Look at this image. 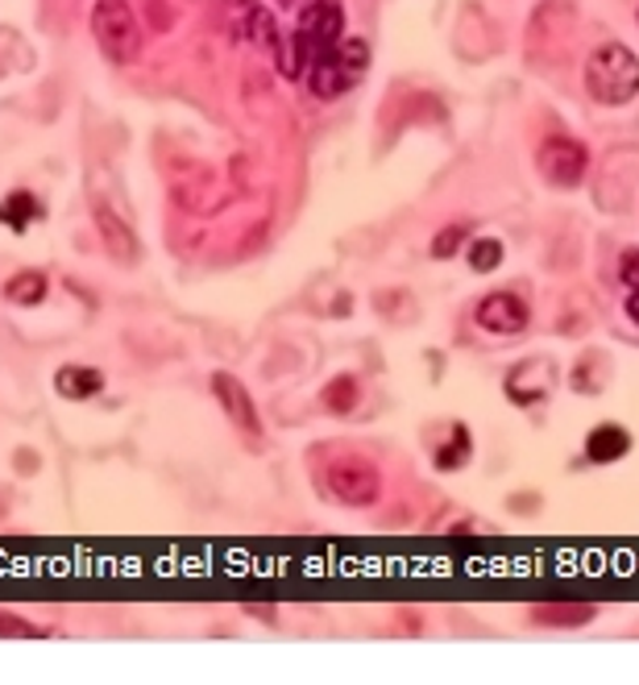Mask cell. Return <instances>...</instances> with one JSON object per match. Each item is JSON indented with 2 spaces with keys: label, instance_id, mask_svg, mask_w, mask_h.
<instances>
[{
  "label": "cell",
  "instance_id": "277c9868",
  "mask_svg": "<svg viewBox=\"0 0 639 685\" xmlns=\"http://www.w3.org/2000/svg\"><path fill=\"white\" fill-rule=\"evenodd\" d=\"M92 38L104 50V59L125 67L142 50V25L125 0H96L92 4Z\"/></svg>",
  "mask_w": 639,
  "mask_h": 685
},
{
  "label": "cell",
  "instance_id": "ac0fdd59",
  "mask_svg": "<svg viewBox=\"0 0 639 685\" xmlns=\"http://www.w3.org/2000/svg\"><path fill=\"white\" fill-rule=\"evenodd\" d=\"M498 267H502V241L498 237H477L474 246H470V270L490 274Z\"/></svg>",
  "mask_w": 639,
  "mask_h": 685
},
{
  "label": "cell",
  "instance_id": "9c48e42d",
  "mask_svg": "<svg viewBox=\"0 0 639 685\" xmlns=\"http://www.w3.org/2000/svg\"><path fill=\"white\" fill-rule=\"evenodd\" d=\"M553 382H557V370H553L548 362L532 357V362H523V366H516V370L507 374L502 387H507V399H511L516 408H532L540 399H548Z\"/></svg>",
  "mask_w": 639,
  "mask_h": 685
},
{
  "label": "cell",
  "instance_id": "8992f818",
  "mask_svg": "<svg viewBox=\"0 0 639 685\" xmlns=\"http://www.w3.org/2000/svg\"><path fill=\"white\" fill-rule=\"evenodd\" d=\"M536 166L553 187H578L585 179V170H590V150L569 133H553V138L540 142Z\"/></svg>",
  "mask_w": 639,
  "mask_h": 685
},
{
  "label": "cell",
  "instance_id": "5bb4252c",
  "mask_svg": "<svg viewBox=\"0 0 639 685\" xmlns=\"http://www.w3.org/2000/svg\"><path fill=\"white\" fill-rule=\"evenodd\" d=\"M445 433L449 436H445V445L433 449V461H436V470L449 474V470H461V465L474 457V440H470V428H465V424H449Z\"/></svg>",
  "mask_w": 639,
  "mask_h": 685
},
{
  "label": "cell",
  "instance_id": "9a60e30c",
  "mask_svg": "<svg viewBox=\"0 0 639 685\" xmlns=\"http://www.w3.org/2000/svg\"><path fill=\"white\" fill-rule=\"evenodd\" d=\"M4 299L17 304V308H34L46 299V274L42 270H21L4 283Z\"/></svg>",
  "mask_w": 639,
  "mask_h": 685
},
{
  "label": "cell",
  "instance_id": "e0dca14e",
  "mask_svg": "<svg viewBox=\"0 0 639 685\" xmlns=\"http://www.w3.org/2000/svg\"><path fill=\"white\" fill-rule=\"evenodd\" d=\"M532 619L553 623V627H578V623L594 619V606H585V602H553V606H536Z\"/></svg>",
  "mask_w": 639,
  "mask_h": 685
},
{
  "label": "cell",
  "instance_id": "4fadbf2b",
  "mask_svg": "<svg viewBox=\"0 0 639 685\" xmlns=\"http://www.w3.org/2000/svg\"><path fill=\"white\" fill-rule=\"evenodd\" d=\"M42 216V204L34 191H25V187H13L4 200H0V225L13 228V233H25V228L34 225Z\"/></svg>",
  "mask_w": 639,
  "mask_h": 685
},
{
  "label": "cell",
  "instance_id": "603a6c76",
  "mask_svg": "<svg viewBox=\"0 0 639 685\" xmlns=\"http://www.w3.org/2000/svg\"><path fill=\"white\" fill-rule=\"evenodd\" d=\"M279 4H283V9H287V4H295V0H279Z\"/></svg>",
  "mask_w": 639,
  "mask_h": 685
},
{
  "label": "cell",
  "instance_id": "8fae6325",
  "mask_svg": "<svg viewBox=\"0 0 639 685\" xmlns=\"http://www.w3.org/2000/svg\"><path fill=\"white\" fill-rule=\"evenodd\" d=\"M627 453H631V433L623 424H599L594 433L585 436V457L594 465H611V461H619Z\"/></svg>",
  "mask_w": 639,
  "mask_h": 685
},
{
  "label": "cell",
  "instance_id": "30bf717a",
  "mask_svg": "<svg viewBox=\"0 0 639 685\" xmlns=\"http://www.w3.org/2000/svg\"><path fill=\"white\" fill-rule=\"evenodd\" d=\"M96 228H100L108 258H117V262H125V267H133V262L142 258V246H138V237H133V228L125 225L113 208L96 204Z\"/></svg>",
  "mask_w": 639,
  "mask_h": 685
},
{
  "label": "cell",
  "instance_id": "3957f363",
  "mask_svg": "<svg viewBox=\"0 0 639 685\" xmlns=\"http://www.w3.org/2000/svg\"><path fill=\"white\" fill-rule=\"evenodd\" d=\"M585 92L599 104H627L639 96V55L627 42H602L585 59Z\"/></svg>",
  "mask_w": 639,
  "mask_h": 685
},
{
  "label": "cell",
  "instance_id": "5b68a950",
  "mask_svg": "<svg viewBox=\"0 0 639 685\" xmlns=\"http://www.w3.org/2000/svg\"><path fill=\"white\" fill-rule=\"evenodd\" d=\"M324 482H329L332 498L345 503V507H374L378 495H382V477L366 457H336Z\"/></svg>",
  "mask_w": 639,
  "mask_h": 685
},
{
  "label": "cell",
  "instance_id": "7a4b0ae2",
  "mask_svg": "<svg viewBox=\"0 0 639 685\" xmlns=\"http://www.w3.org/2000/svg\"><path fill=\"white\" fill-rule=\"evenodd\" d=\"M366 71H370V42L345 34L332 50H324L311 62L304 80H308V92L316 101H336V96H345L366 80Z\"/></svg>",
  "mask_w": 639,
  "mask_h": 685
},
{
  "label": "cell",
  "instance_id": "7402d4cb",
  "mask_svg": "<svg viewBox=\"0 0 639 685\" xmlns=\"http://www.w3.org/2000/svg\"><path fill=\"white\" fill-rule=\"evenodd\" d=\"M623 311H627V320H631V324L639 329V291H631V295H627V304H623Z\"/></svg>",
  "mask_w": 639,
  "mask_h": 685
},
{
  "label": "cell",
  "instance_id": "6da1fadb",
  "mask_svg": "<svg viewBox=\"0 0 639 685\" xmlns=\"http://www.w3.org/2000/svg\"><path fill=\"white\" fill-rule=\"evenodd\" d=\"M341 38H345V9H341V0H304L299 4V21H295L287 46L279 55V71L291 75V80H299L311 62L320 59L324 50H332Z\"/></svg>",
  "mask_w": 639,
  "mask_h": 685
},
{
  "label": "cell",
  "instance_id": "44dd1931",
  "mask_svg": "<svg viewBox=\"0 0 639 685\" xmlns=\"http://www.w3.org/2000/svg\"><path fill=\"white\" fill-rule=\"evenodd\" d=\"M619 279H623V287L627 291H639V249H623Z\"/></svg>",
  "mask_w": 639,
  "mask_h": 685
},
{
  "label": "cell",
  "instance_id": "52a82bcc",
  "mask_svg": "<svg viewBox=\"0 0 639 685\" xmlns=\"http://www.w3.org/2000/svg\"><path fill=\"white\" fill-rule=\"evenodd\" d=\"M474 320H477V329L495 332V336H516V332L528 329L532 308H528V299L516 295V291H495V295L477 299Z\"/></svg>",
  "mask_w": 639,
  "mask_h": 685
},
{
  "label": "cell",
  "instance_id": "2e32d148",
  "mask_svg": "<svg viewBox=\"0 0 639 685\" xmlns=\"http://www.w3.org/2000/svg\"><path fill=\"white\" fill-rule=\"evenodd\" d=\"M357 399H362V387H357L353 374H336L332 382H324V391H320V403L332 415H350L357 408Z\"/></svg>",
  "mask_w": 639,
  "mask_h": 685
},
{
  "label": "cell",
  "instance_id": "ffe728a7",
  "mask_svg": "<svg viewBox=\"0 0 639 685\" xmlns=\"http://www.w3.org/2000/svg\"><path fill=\"white\" fill-rule=\"evenodd\" d=\"M465 233H470L465 225H445L440 228V233L433 237V258H453L457 249L465 246Z\"/></svg>",
  "mask_w": 639,
  "mask_h": 685
},
{
  "label": "cell",
  "instance_id": "7c38bea8",
  "mask_svg": "<svg viewBox=\"0 0 639 685\" xmlns=\"http://www.w3.org/2000/svg\"><path fill=\"white\" fill-rule=\"evenodd\" d=\"M55 391L62 399H71V403H83V399H96L104 391V374L96 366H80V362H71V366H62L55 374Z\"/></svg>",
  "mask_w": 639,
  "mask_h": 685
},
{
  "label": "cell",
  "instance_id": "cb8c5ba5",
  "mask_svg": "<svg viewBox=\"0 0 639 685\" xmlns=\"http://www.w3.org/2000/svg\"><path fill=\"white\" fill-rule=\"evenodd\" d=\"M636 17H639V13H636Z\"/></svg>",
  "mask_w": 639,
  "mask_h": 685
},
{
  "label": "cell",
  "instance_id": "ba28073f",
  "mask_svg": "<svg viewBox=\"0 0 639 685\" xmlns=\"http://www.w3.org/2000/svg\"><path fill=\"white\" fill-rule=\"evenodd\" d=\"M212 394H216L221 412L228 415V424H233L237 433L262 436V415H258V408H253V399H249L241 378H233V374H225V370L212 374Z\"/></svg>",
  "mask_w": 639,
  "mask_h": 685
},
{
  "label": "cell",
  "instance_id": "d6986e66",
  "mask_svg": "<svg viewBox=\"0 0 639 685\" xmlns=\"http://www.w3.org/2000/svg\"><path fill=\"white\" fill-rule=\"evenodd\" d=\"M50 631L38 627V623L21 619L13 611H0V640H46Z\"/></svg>",
  "mask_w": 639,
  "mask_h": 685
}]
</instances>
